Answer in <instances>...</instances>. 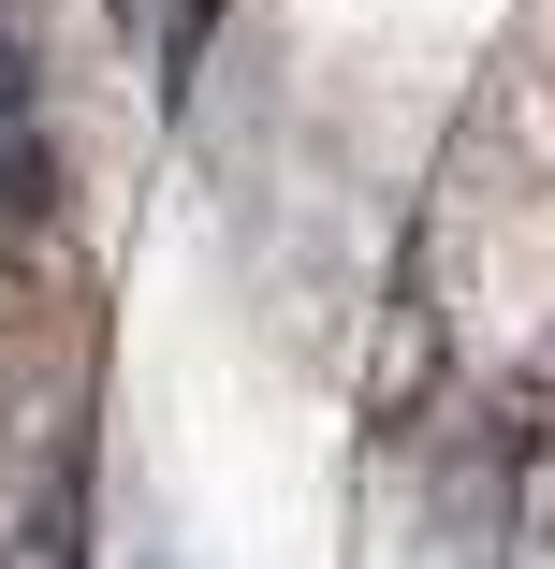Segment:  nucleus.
<instances>
[{
  "label": "nucleus",
  "mask_w": 555,
  "mask_h": 569,
  "mask_svg": "<svg viewBox=\"0 0 555 569\" xmlns=\"http://www.w3.org/2000/svg\"><path fill=\"white\" fill-rule=\"evenodd\" d=\"M44 249H59V118L16 0H0V278H44Z\"/></svg>",
  "instance_id": "obj_1"
},
{
  "label": "nucleus",
  "mask_w": 555,
  "mask_h": 569,
  "mask_svg": "<svg viewBox=\"0 0 555 569\" xmlns=\"http://www.w3.org/2000/svg\"><path fill=\"white\" fill-rule=\"evenodd\" d=\"M88 511H102V482H88V409H73V423H30L16 497H0V569H88Z\"/></svg>",
  "instance_id": "obj_2"
},
{
  "label": "nucleus",
  "mask_w": 555,
  "mask_h": 569,
  "mask_svg": "<svg viewBox=\"0 0 555 569\" xmlns=\"http://www.w3.org/2000/svg\"><path fill=\"white\" fill-rule=\"evenodd\" d=\"M483 452H497V497H512V526H526V540H555V366H526V380L497 395Z\"/></svg>",
  "instance_id": "obj_3"
}]
</instances>
